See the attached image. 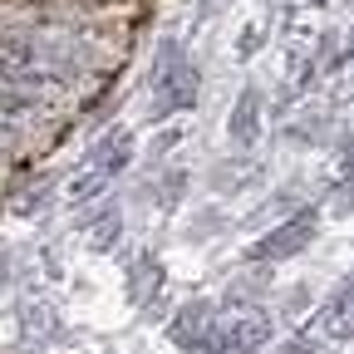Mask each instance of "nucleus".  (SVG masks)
Here are the masks:
<instances>
[{"instance_id": "nucleus-1", "label": "nucleus", "mask_w": 354, "mask_h": 354, "mask_svg": "<svg viewBox=\"0 0 354 354\" xmlns=\"http://www.w3.org/2000/svg\"><path fill=\"white\" fill-rule=\"evenodd\" d=\"M192 104H197V69H192V59L177 50V44H162L158 74H153V118L183 113Z\"/></svg>"}, {"instance_id": "nucleus-6", "label": "nucleus", "mask_w": 354, "mask_h": 354, "mask_svg": "<svg viewBox=\"0 0 354 354\" xmlns=\"http://www.w3.org/2000/svg\"><path fill=\"white\" fill-rule=\"evenodd\" d=\"M128 162H133V133H123V128H113L109 138L88 153V167H99V172H109V177H118Z\"/></svg>"}, {"instance_id": "nucleus-3", "label": "nucleus", "mask_w": 354, "mask_h": 354, "mask_svg": "<svg viewBox=\"0 0 354 354\" xmlns=\"http://www.w3.org/2000/svg\"><path fill=\"white\" fill-rule=\"evenodd\" d=\"M212 325H216V310H212L207 300H187V305L172 315L167 335H172V344H177V349H192V344H197Z\"/></svg>"}, {"instance_id": "nucleus-12", "label": "nucleus", "mask_w": 354, "mask_h": 354, "mask_svg": "<svg viewBox=\"0 0 354 354\" xmlns=\"http://www.w3.org/2000/svg\"><path fill=\"white\" fill-rule=\"evenodd\" d=\"M354 207V172H349V183L339 187V212H349Z\"/></svg>"}, {"instance_id": "nucleus-9", "label": "nucleus", "mask_w": 354, "mask_h": 354, "mask_svg": "<svg viewBox=\"0 0 354 354\" xmlns=\"http://www.w3.org/2000/svg\"><path fill=\"white\" fill-rule=\"evenodd\" d=\"M158 286H162V271H158V261H153V256H138V266H133V300L143 305V300H148Z\"/></svg>"}, {"instance_id": "nucleus-5", "label": "nucleus", "mask_w": 354, "mask_h": 354, "mask_svg": "<svg viewBox=\"0 0 354 354\" xmlns=\"http://www.w3.org/2000/svg\"><path fill=\"white\" fill-rule=\"evenodd\" d=\"M320 325H325V335H330V339H354V281H349V286H339V290L325 300Z\"/></svg>"}, {"instance_id": "nucleus-13", "label": "nucleus", "mask_w": 354, "mask_h": 354, "mask_svg": "<svg viewBox=\"0 0 354 354\" xmlns=\"http://www.w3.org/2000/svg\"><path fill=\"white\" fill-rule=\"evenodd\" d=\"M344 172H354V138H349V148H344Z\"/></svg>"}, {"instance_id": "nucleus-10", "label": "nucleus", "mask_w": 354, "mask_h": 354, "mask_svg": "<svg viewBox=\"0 0 354 354\" xmlns=\"http://www.w3.org/2000/svg\"><path fill=\"white\" fill-rule=\"evenodd\" d=\"M113 236H118V216H104L94 227V246H113Z\"/></svg>"}, {"instance_id": "nucleus-8", "label": "nucleus", "mask_w": 354, "mask_h": 354, "mask_svg": "<svg viewBox=\"0 0 354 354\" xmlns=\"http://www.w3.org/2000/svg\"><path fill=\"white\" fill-rule=\"evenodd\" d=\"M109 183H113V177L109 172H99V167H84L79 177H74V183H69V202H94V197H104L109 192Z\"/></svg>"}, {"instance_id": "nucleus-11", "label": "nucleus", "mask_w": 354, "mask_h": 354, "mask_svg": "<svg viewBox=\"0 0 354 354\" xmlns=\"http://www.w3.org/2000/svg\"><path fill=\"white\" fill-rule=\"evenodd\" d=\"M281 354H320V349H315V344H310V339H290V344H286Z\"/></svg>"}, {"instance_id": "nucleus-7", "label": "nucleus", "mask_w": 354, "mask_h": 354, "mask_svg": "<svg viewBox=\"0 0 354 354\" xmlns=\"http://www.w3.org/2000/svg\"><path fill=\"white\" fill-rule=\"evenodd\" d=\"M227 133H232V143H241V148L256 143V133H261V94H256V88H246V94L236 99Z\"/></svg>"}, {"instance_id": "nucleus-4", "label": "nucleus", "mask_w": 354, "mask_h": 354, "mask_svg": "<svg viewBox=\"0 0 354 354\" xmlns=\"http://www.w3.org/2000/svg\"><path fill=\"white\" fill-rule=\"evenodd\" d=\"M221 330H227V349H232V354H256L266 339H271V320H266L261 310H246V315L227 320Z\"/></svg>"}, {"instance_id": "nucleus-2", "label": "nucleus", "mask_w": 354, "mask_h": 354, "mask_svg": "<svg viewBox=\"0 0 354 354\" xmlns=\"http://www.w3.org/2000/svg\"><path fill=\"white\" fill-rule=\"evenodd\" d=\"M315 232H320V212H315V207H305V212L286 216L281 227H271V232H266V236L251 246V261H266V266L290 261V256H300L310 241H315Z\"/></svg>"}]
</instances>
